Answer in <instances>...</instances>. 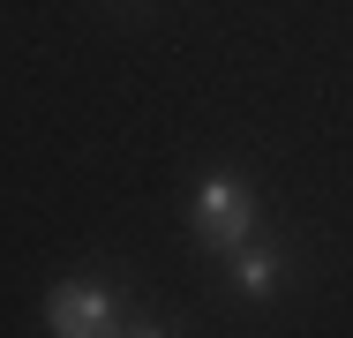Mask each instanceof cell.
Segmentation results:
<instances>
[{
    "label": "cell",
    "mask_w": 353,
    "mask_h": 338,
    "mask_svg": "<svg viewBox=\"0 0 353 338\" xmlns=\"http://www.w3.org/2000/svg\"><path fill=\"white\" fill-rule=\"evenodd\" d=\"M46 331L53 338H113L121 331V293L105 278H61L46 293Z\"/></svg>",
    "instance_id": "cell-1"
},
{
    "label": "cell",
    "mask_w": 353,
    "mask_h": 338,
    "mask_svg": "<svg viewBox=\"0 0 353 338\" xmlns=\"http://www.w3.org/2000/svg\"><path fill=\"white\" fill-rule=\"evenodd\" d=\"M196 233L211 241V248H248V233H256V203H248V181H233V173H211L203 188H196Z\"/></svg>",
    "instance_id": "cell-2"
},
{
    "label": "cell",
    "mask_w": 353,
    "mask_h": 338,
    "mask_svg": "<svg viewBox=\"0 0 353 338\" xmlns=\"http://www.w3.org/2000/svg\"><path fill=\"white\" fill-rule=\"evenodd\" d=\"M233 278H241L248 301H263V293L279 286V256H263V248H233Z\"/></svg>",
    "instance_id": "cell-3"
},
{
    "label": "cell",
    "mask_w": 353,
    "mask_h": 338,
    "mask_svg": "<svg viewBox=\"0 0 353 338\" xmlns=\"http://www.w3.org/2000/svg\"><path fill=\"white\" fill-rule=\"evenodd\" d=\"M121 338H173V331H158V324H136V331H121Z\"/></svg>",
    "instance_id": "cell-4"
}]
</instances>
